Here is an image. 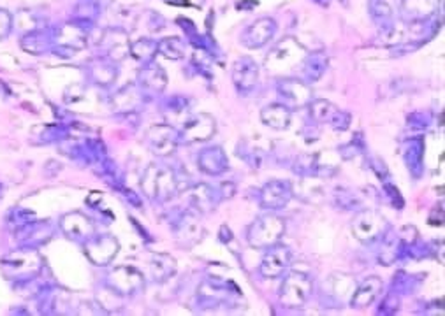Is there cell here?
Masks as SVG:
<instances>
[{
	"instance_id": "obj_3",
	"label": "cell",
	"mask_w": 445,
	"mask_h": 316,
	"mask_svg": "<svg viewBox=\"0 0 445 316\" xmlns=\"http://www.w3.org/2000/svg\"><path fill=\"white\" fill-rule=\"evenodd\" d=\"M32 215L28 211H25V209H12L11 213L8 215V227L11 228L12 232H19L21 228H25L27 225H30Z\"/></svg>"
},
{
	"instance_id": "obj_2",
	"label": "cell",
	"mask_w": 445,
	"mask_h": 316,
	"mask_svg": "<svg viewBox=\"0 0 445 316\" xmlns=\"http://www.w3.org/2000/svg\"><path fill=\"white\" fill-rule=\"evenodd\" d=\"M19 44H21V48H23L27 53L41 55L46 50V37H44L43 32L32 30L23 35V39H21V43Z\"/></svg>"
},
{
	"instance_id": "obj_1",
	"label": "cell",
	"mask_w": 445,
	"mask_h": 316,
	"mask_svg": "<svg viewBox=\"0 0 445 316\" xmlns=\"http://www.w3.org/2000/svg\"><path fill=\"white\" fill-rule=\"evenodd\" d=\"M0 266L9 279L23 278V276H28L39 269V255L28 248L11 251L0 260Z\"/></svg>"
},
{
	"instance_id": "obj_4",
	"label": "cell",
	"mask_w": 445,
	"mask_h": 316,
	"mask_svg": "<svg viewBox=\"0 0 445 316\" xmlns=\"http://www.w3.org/2000/svg\"><path fill=\"white\" fill-rule=\"evenodd\" d=\"M12 28H15V16L8 9H0V41L8 39Z\"/></svg>"
}]
</instances>
